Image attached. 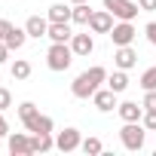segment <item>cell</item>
I'll list each match as a JSON object with an SVG mask.
<instances>
[{"instance_id": "obj_21", "label": "cell", "mask_w": 156, "mask_h": 156, "mask_svg": "<svg viewBox=\"0 0 156 156\" xmlns=\"http://www.w3.org/2000/svg\"><path fill=\"white\" fill-rule=\"evenodd\" d=\"M31 76V64L25 61V58H16V64H12V80H28Z\"/></svg>"}, {"instance_id": "obj_1", "label": "cell", "mask_w": 156, "mask_h": 156, "mask_svg": "<svg viewBox=\"0 0 156 156\" xmlns=\"http://www.w3.org/2000/svg\"><path fill=\"white\" fill-rule=\"evenodd\" d=\"M104 80H107V70H104L101 64H95V67L83 70V73L70 83V92H73V98L86 101V98H92V95L101 89V83H104Z\"/></svg>"}, {"instance_id": "obj_7", "label": "cell", "mask_w": 156, "mask_h": 156, "mask_svg": "<svg viewBox=\"0 0 156 156\" xmlns=\"http://www.w3.org/2000/svg\"><path fill=\"white\" fill-rule=\"evenodd\" d=\"M80 144H83V138H80V132H76V129H64V132L55 135V147H58L61 153H73Z\"/></svg>"}, {"instance_id": "obj_20", "label": "cell", "mask_w": 156, "mask_h": 156, "mask_svg": "<svg viewBox=\"0 0 156 156\" xmlns=\"http://www.w3.org/2000/svg\"><path fill=\"white\" fill-rule=\"evenodd\" d=\"M89 19H92L89 3H73V19H70V22H76V25H89Z\"/></svg>"}, {"instance_id": "obj_28", "label": "cell", "mask_w": 156, "mask_h": 156, "mask_svg": "<svg viewBox=\"0 0 156 156\" xmlns=\"http://www.w3.org/2000/svg\"><path fill=\"white\" fill-rule=\"evenodd\" d=\"M12 28H16L12 22H6V19H0V40H3V37H6V34H9Z\"/></svg>"}, {"instance_id": "obj_11", "label": "cell", "mask_w": 156, "mask_h": 156, "mask_svg": "<svg viewBox=\"0 0 156 156\" xmlns=\"http://www.w3.org/2000/svg\"><path fill=\"white\" fill-rule=\"evenodd\" d=\"M92 104H95L101 113H107V110L116 107V92H113V89H98V92L92 95Z\"/></svg>"}, {"instance_id": "obj_26", "label": "cell", "mask_w": 156, "mask_h": 156, "mask_svg": "<svg viewBox=\"0 0 156 156\" xmlns=\"http://www.w3.org/2000/svg\"><path fill=\"white\" fill-rule=\"evenodd\" d=\"M12 104V95H9V89H0V110H6Z\"/></svg>"}, {"instance_id": "obj_32", "label": "cell", "mask_w": 156, "mask_h": 156, "mask_svg": "<svg viewBox=\"0 0 156 156\" xmlns=\"http://www.w3.org/2000/svg\"><path fill=\"white\" fill-rule=\"evenodd\" d=\"M70 3H86V0H70Z\"/></svg>"}, {"instance_id": "obj_23", "label": "cell", "mask_w": 156, "mask_h": 156, "mask_svg": "<svg viewBox=\"0 0 156 156\" xmlns=\"http://www.w3.org/2000/svg\"><path fill=\"white\" fill-rule=\"evenodd\" d=\"M80 147H83V153H89V156H98V153H101V150H104V147H101V141H98V138H86V141H83V144H80Z\"/></svg>"}, {"instance_id": "obj_8", "label": "cell", "mask_w": 156, "mask_h": 156, "mask_svg": "<svg viewBox=\"0 0 156 156\" xmlns=\"http://www.w3.org/2000/svg\"><path fill=\"white\" fill-rule=\"evenodd\" d=\"M89 28H92L95 34H110V28H113V12H110V9H98V12H92Z\"/></svg>"}, {"instance_id": "obj_13", "label": "cell", "mask_w": 156, "mask_h": 156, "mask_svg": "<svg viewBox=\"0 0 156 156\" xmlns=\"http://www.w3.org/2000/svg\"><path fill=\"white\" fill-rule=\"evenodd\" d=\"M116 110L126 122H138L144 116V104H135V101H122V104H116Z\"/></svg>"}, {"instance_id": "obj_19", "label": "cell", "mask_w": 156, "mask_h": 156, "mask_svg": "<svg viewBox=\"0 0 156 156\" xmlns=\"http://www.w3.org/2000/svg\"><path fill=\"white\" fill-rule=\"evenodd\" d=\"M107 89H113L116 95L129 89V76H126V70H116V73H110V76H107Z\"/></svg>"}, {"instance_id": "obj_29", "label": "cell", "mask_w": 156, "mask_h": 156, "mask_svg": "<svg viewBox=\"0 0 156 156\" xmlns=\"http://www.w3.org/2000/svg\"><path fill=\"white\" fill-rule=\"evenodd\" d=\"M6 135H9V122H6L3 110H0V138H6Z\"/></svg>"}, {"instance_id": "obj_4", "label": "cell", "mask_w": 156, "mask_h": 156, "mask_svg": "<svg viewBox=\"0 0 156 156\" xmlns=\"http://www.w3.org/2000/svg\"><path fill=\"white\" fill-rule=\"evenodd\" d=\"M119 141L126 150H141L144 147V126L141 122H126L119 129Z\"/></svg>"}, {"instance_id": "obj_17", "label": "cell", "mask_w": 156, "mask_h": 156, "mask_svg": "<svg viewBox=\"0 0 156 156\" xmlns=\"http://www.w3.org/2000/svg\"><path fill=\"white\" fill-rule=\"evenodd\" d=\"M70 19H73V6H64V3L49 6V22H70Z\"/></svg>"}, {"instance_id": "obj_16", "label": "cell", "mask_w": 156, "mask_h": 156, "mask_svg": "<svg viewBox=\"0 0 156 156\" xmlns=\"http://www.w3.org/2000/svg\"><path fill=\"white\" fill-rule=\"evenodd\" d=\"M25 31H28V37H46L49 34V22L46 19H40V16H31L28 22H25Z\"/></svg>"}, {"instance_id": "obj_10", "label": "cell", "mask_w": 156, "mask_h": 156, "mask_svg": "<svg viewBox=\"0 0 156 156\" xmlns=\"http://www.w3.org/2000/svg\"><path fill=\"white\" fill-rule=\"evenodd\" d=\"M52 43H70V37H73V31H70V25L67 22H49V34H46Z\"/></svg>"}, {"instance_id": "obj_15", "label": "cell", "mask_w": 156, "mask_h": 156, "mask_svg": "<svg viewBox=\"0 0 156 156\" xmlns=\"http://www.w3.org/2000/svg\"><path fill=\"white\" fill-rule=\"evenodd\" d=\"M9 153H12V156H28V153H31V138L22 135V132L9 135Z\"/></svg>"}, {"instance_id": "obj_24", "label": "cell", "mask_w": 156, "mask_h": 156, "mask_svg": "<svg viewBox=\"0 0 156 156\" xmlns=\"http://www.w3.org/2000/svg\"><path fill=\"white\" fill-rule=\"evenodd\" d=\"M141 122H144V129H150V132H156V110H144V116H141Z\"/></svg>"}, {"instance_id": "obj_27", "label": "cell", "mask_w": 156, "mask_h": 156, "mask_svg": "<svg viewBox=\"0 0 156 156\" xmlns=\"http://www.w3.org/2000/svg\"><path fill=\"white\" fill-rule=\"evenodd\" d=\"M144 34H147V40H150V43L156 46V22H150V25L144 28Z\"/></svg>"}, {"instance_id": "obj_2", "label": "cell", "mask_w": 156, "mask_h": 156, "mask_svg": "<svg viewBox=\"0 0 156 156\" xmlns=\"http://www.w3.org/2000/svg\"><path fill=\"white\" fill-rule=\"evenodd\" d=\"M19 116H22V122H25L28 132H49V135H52V119L43 116L34 101H22V104H19Z\"/></svg>"}, {"instance_id": "obj_30", "label": "cell", "mask_w": 156, "mask_h": 156, "mask_svg": "<svg viewBox=\"0 0 156 156\" xmlns=\"http://www.w3.org/2000/svg\"><path fill=\"white\" fill-rule=\"evenodd\" d=\"M138 6H141L144 12H153V9H156V0H138Z\"/></svg>"}, {"instance_id": "obj_6", "label": "cell", "mask_w": 156, "mask_h": 156, "mask_svg": "<svg viewBox=\"0 0 156 156\" xmlns=\"http://www.w3.org/2000/svg\"><path fill=\"white\" fill-rule=\"evenodd\" d=\"M135 34H138V31H135L132 22H119V25L110 28V40H113V46H132Z\"/></svg>"}, {"instance_id": "obj_18", "label": "cell", "mask_w": 156, "mask_h": 156, "mask_svg": "<svg viewBox=\"0 0 156 156\" xmlns=\"http://www.w3.org/2000/svg\"><path fill=\"white\" fill-rule=\"evenodd\" d=\"M25 40H28V31H25V28H12V31L3 37V43H6L9 49H22V46H25Z\"/></svg>"}, {"instance_id": "obj_22", "label": "cell", "mask_w": 156, "mask_h": 156, "mask_svg": "<svg viewBox=\"0 0 156 156\" xmlns=\"http://www.w3.org/2000/svg\"><path fill=\"white\" fill-rule=\"evenodd\" d=\"M141 86H144V92L156 89V67H147V70L141 73Z\"/></svg>"}, {"instance_id": "obj_12", "label": "cell", "mask_w": 156, "mask_h": 156, "mask_svg": "<svg viewBox=\"0 0 156 156\" xmlns=\"http://www.w3.org/2000/svg\"><path fill=\"white\" fill-rule=\"evenodd\" d=\"M70 49H73V55H89L92 49H95V40H92V34H73L70 37Z\"/></svg>"}, {"instance_id": "obj_31", "label": "cell", "mask_w": 156, "mask_h": 156, "mask_svg": "<svg viewBox=\"0 0 156 156\" xmlns=\"http://www.w3.org/2000/svg\"><path fill=\"white\" fill-rule=\"evenodd\" d=\"M6 58H9V46H6V43H3V40H0V64H3V61H6Z\"/></svg>"}, {"instance_id": "obj_5", "label": "cell", "mask_w": 156, "mask_h": 156, "mask_svg": "<svg viewBox=\"0 0 156 156\" xmlns=\"http://www.w3.org/2000/svg\"><path fill=\"white\" fill-rule=\"evenodd\" d=\"M104 9H110L119 22H132V19L141 12V6L132 3V0H104Z\"/></svg>"}, {"instance_id": "obj_9", "label": "cell", "mask_w": 156, "mask_h": 156, "mask_svg": "<svg viewBox=\"0 0 156 156\" xmlns=\"http://www.w3.org/2000/svg\"><path fill=\"white\" fill-rule=\"evenodd\" d=\"M113 64H116L119 70H129V67H135V64H138V52H135L132 46H116Z\"/></svg>"}, {"instance_id": "obj_3", "label": "cell", "mask_w": 156, "mask_h": 156, "mask_svg": "<svg viewBox=\"0 0 156 156\" xmlns=\"http://www.w3.org/2000/svg\"><path fill=\"white\" fill-rule=\"evenodd\" d=\"M70 61H73V49L67 46V43H52L49 46V52H46V64H49V70H67L70 67Z\"/></svg>"}, {"instance_id": "obj_14", "label": "cell", "mask_w": 156, "mask_h": 156, "mask_svg": "<svg viewBox=\"0 0 156 156\" xmlns=\"http://www.w3.org/2000/svg\"><path fill=\"white\" fill-rule=\"evenodd\" d=\"M52 147H55V141L49 132H31V153H46Z\"/></svg>"}, {"instance_id": "obj_25", "label": "cell", "mask_w": 156, "mask_h": 156, "mask_svg": "<svg viewBox=\"0 0 156 156\" xmlns=\"http://www.w3.org/2000/svg\"><path fill=\"white\" fill-rule=\"evenodd\" d=\"M141 104H144V110H156V89H150V92L144 95V101H141Z\"/></svg>"}]
</instances>
